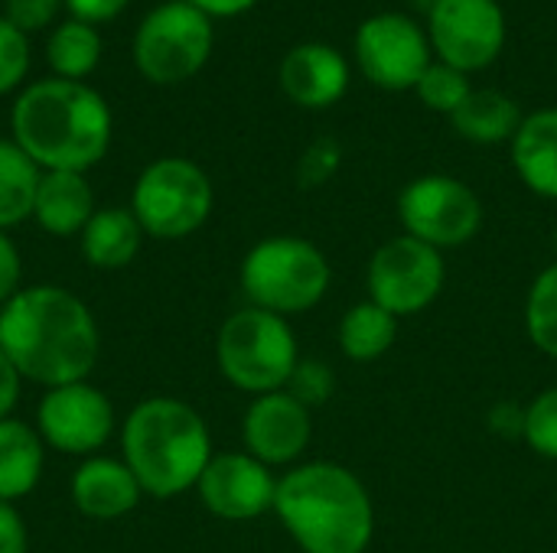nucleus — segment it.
Masks as SVG:
<instances>
[{"label":"nucleus","instance_id":"12","mask_svg":"<svg viewBox=\"0 0 557 553\" xmlns=\"http://www.w3.org/2000/svg\"><path fill=\"white\" fill-rule=\"evenodd\" d=\"M506 33L509 26L499 0H434L428 13V39L437 62L467 75L503 55Z\"/></svg>","mask_w":557,"mask_h":553},{"label":"nucleus","instance_id":"11","mask_svg":"<svg viewBox=\"0 0 557 553\" xmlns=\"http://www.w3.org/2000/svg\"><path fill=\"white\" fill-rule=\"evenodd\" d=\"M352 52L366 81L385 91H414L428 65L434 62L428 29L395 10L362 20Z\"/></svg>","mask_w":557,"mask_h":553},{"label":"nucleus","instance_id":"28","mask_svg":"<svg viewBox=\"0 0 557 553\" xmlns=\"http://www.w3.org/2000/svg\"><path fill=\"white\" fill-rule=\"evenodd\" d=\"M522 443L557 463V385L545 388L542 394H535L525 404V430H522Z\"/></svg>","mask_w":557,"mask_h":553},{"label":"nucleus","instance_id":"21","mask_svg":"<svg viewBox=\"0 0 557 553\" xmlns=\"http://www.w3.org/2000/svg\"><path fill=\"white\" fill-rule=\"evenodd\" d=\"M522 108L499 88H473L470 98L450 114L454 130L480 147H496V143H512L519 124H522Z\"/></svg>","mask_w":557,"mask_h":553},{"label":"nucleus","instance_id":"36","mask_svg":"<svg viewBox=\"0 0 557 553\" xmlns=\"http://www.w3.org/2000/svg\"><path fill=\"white\" fill-rule=\"evenodd\" d=\"M490 430L493 433H506L512 440H522V430H525V407L519 404H499L493 407L490 414Z\"/></svg>","mask_w":557,"mask_h":553},{"label":"nucleus","instance_id":"4","mask_svg":"<svg viewBox=\"0 0 557 553\" xmlns=\"http://www.w3.org/2000/svg\"><path fill=\"white\" fill-rule=\"evenodd\" d=\"M121 453L144 495L153 499H173L196 489L215 456L202 414L176 398L140 401L124 420Z\"/></svg>","mask_w":557,"mask_h":553},{"label":"nucleus","instance_id":"9","mask_svg":"<svg viewBox=\"0 0 557 553\" xmlns=\"http://www.w3.org/2000/svg\"><path fill=\"white\" fill-rule=\"evenodd\" d=\"M398 218L405 235L437 248H463L470 244L483 228V202L457 176L447 173H428L411 179L398 192Z\"/></svg>","mask_w":557,"mask_h":553},{"label":"nucleus","instance_id":"37","mask_svg":"<svg viewBox=\"0 0 557 553\" xmlns=\"http://www.w3.org/2000/svg\"><path fill=\"white\" fill-rule=\"evenodd\" d=\"M20 372L10 365V359L0 352V420H10L16 401H20Z\"/></svg>","mask_w":557,"mask_h":553},{"label":"nucleus","instance_id":"30","mask_svg":"<svg viewBox=\"0 0 557 553\" xmlns=\"http://www.w3.org/2000/svg\"><path fill=\"white\" fill-rule=\"evenodd\" d=\"M339 163H343V147L336 137H317L304 156L297 160V183L304 189H317V186H326L336 173H339Z\"/></svg>","mask_w":557,"mask_h":553},{"label":"nucleus","instance_id":"14","mask_svg":"<svg viewBox=\"0 0 557 553\" xmlns=\"http://www.w3.org/2000/svg\"><path fill=\"white\" fill-rule=\"evenodd\" d=\"M199 502L222 521H255L274 512L277 479L251 453H219L196 482Z\"/></svg>","mask_w":557,"mask_h":553},{"label":"nucleus","instance_id":"34","mask_svg":"<svg viewBox=\"0 0 557 553\" xmlns=\"http://www.w3.org/2000/svg\"><path fill=\"white\" fill-rule=\"evenodd\" d=\"M131 0H65V10L72 13V20H82V23H111L114 16L124 13Z\"/></svg>","mask_w":557,"mask_h":553},{"label":"nucleus","instance_id":"31","mask_svg":"<svg viewBox=\"0 0 557 553\" xmlns=\"http://www.w3.org/2000/svg\"><path fill=\"white\" fill-rule=\"evenodd\" d=\"M29 72V42L7 16H0V95L13 91Z\"/></svg>","mask_w":557,"mask_h":553},{"label":"nucleus","instance_id":"39","mask_svg":"<svg viewBox=\"0 0 557 553\" xmlns=\"http://www.w3.org/2000/svg\"><path fill=\"white\" fill-rule=\"evenodd\" d=\"M431 3H434V0H431Z\"/></svg>","mask_w":557,"mask_h":553},{"label":"nucleus","instance_id":"35","mask_svg":"<svg viewBox=\"0 0 557 553\" xmlns=\"http://www.w3.org/2000/svg\"><path fill=\"white\" fill-rule=\"evenodd\" d=\"M26 525L13 502H0V553H26Z\"/></svg>","mask_w":557,"mask_h":553},{"label":"nucleus","instance_id":"8","mask_svg":"<svg viewBox=\"0 0 557 553\" xmlns=\"http://www.w3.org/2000/svg\"><path fill=\"white\" fill-rule=\"evenodd\" d=\"M212 20L189 0L153 7L134 33L137 72L153 85H180L199 75L212 55Z\"/></svg>","mask_w":557,"mask_h":553},{"label":"nucleus","instance_id":"17","mask_svg":"<svg viewBox=\"0 0 557 553\" xmlns=\"http://www.w3.org/2000/svg\"><path fill=\"white\" fill-rule=\"evenodd\" d=\"M144 489L124 460L88 456L72 476V502L85 518L114 521L137 508Z\"/></svg>","mask_w":557,"mask_h":553},{"label":"nucleus","instance_id":"2","mask_svg":"<svg viewBox=\"0 0 557 553\" xmlns=\"http://www.w3.org/2000/svg\"><path fill=\"white\" fill-rule=\"evenodd\" d=\"M13 143L46 173H85L111 147V108L85 81L42 78L16 95L10 111Z\"/></svg>","mask_w":557,"mask_h":553},{"label":"nucleus","instance_id":"29","mask_svg":"<svg viewBox=\"0 0 557 553\" xmlns=\"http://www.w3.org/2000/svg\"><path fill=\"white\" fill-rule=\"evenodd\" d=\"M284 391L294 394L304 407L313 411V407H323L336 394V375L320 359H300L297 368L290 372V381H287Z\"/></svg>","mask_w":557,"mask_h":553},{"label":"nucleus","instance_id":"10","mask_svg":"<svg viewBox=\"0 0 557 553\" xmlns=\"http://www.w3.org/2000/svg\"><path fill=\"white\" fill-rule=\"evenodd\" d=\"M444 284H447L444 251L411 235H398L379 244L366 267L369 300L398 319L424 313L441 297Z\"/></svg>","mask_w":557,"mask_h":553},{"label":"nucleus","instance_id":"33","mask_svg":"<svg viewBox=\"0 0 557 553\" xmlns=\"http://www.w3.org/2000/svg\"><path fill=\"white\" fill-rule=\"evenodd\" d=\"M20 280H23V257L13 244V238L7 231H0V306L23 290Z\"/></svg>","mask_w":557,"mask_h":553},{"label":"nucleus","instance_id":"25","mask_svg":"<svg viewBox=\"0 0 557 553\" xmlns=\"http://www.w3.org/2000/svg\"><path fill=\"white\" fill-rule=\"evenodd\" d=\"M39 176L42 169L13 140H0V231L33 218Z\"/></svg>","mask_w":557,"mask_h":553},{"label":"nucleus","instance_id":"5","mask_svg":"<svg viewBox=\"0 0 557 553\" xmlns=\"http://www.w3.org/2000/svg\"><path fill=\"white\" fill-rule=\"evenodd\" d=\"M238 280L248 306L287 319L323 303L333 284V267L313 241L297 235H274L245 254Z\"/></svg>","mask_w":557,"mask_h":553},{"label":"nucleus","instance_id":"26","mask_svg":"<svg viewBox=\"0 0 557 553\" xmlns=\"http://www.w3.org/2000/svg\"><path fill=\"white\" fill-rule=\"evenodd\" d=\"M525 336L542 355L557 359V261L548 264L529 287Z\"/></svg>","mask_w":557,"mask_h":553},{"label":"nucleus","instance_id":"32","mask_svg":"<svg viewBox=\"0 0 557 553\" xmlns=\"http://www.w3.org/2000/svg\"><path fill=\"white\" fill-rule=\"evenodd\" d=\"M59 7H65V0H3V16L20 33H33V29L49 26Z\"/></svg>","mask_w":557,"mask_h":553},{"label":"nucleus","instance_id":"15","mask_svg":"<svg viewBox=\"0 0 557 553\" xmlns=\"http://www.w3.org/2000/svg\"><path fill=\"white\" fill-rule=\"evenodd\" d=\"M242 440L264 466H294L313 440V411L287 391L261 394L242 417Z\"/></svg>","mask_w":557,"mask_h":553},{"label":"nucleus","instance_id":"7","mask_svg":"<svg viewBox=\"0 0 557 553\" xmlns=\"http://www.w3.org/2000/svg\"><path fill=\"white\" fill-rule=\"evenodd\" d=\"M212 179L206 169L186 156L153 160L134 183L131 212L144 235L160 241L189 238L212 215Z\"/></svg>","mask_w":557,"mask_h":553},{"label":"nucleus","instance_id":"20","mask_svg":"<svg viewBox=\"0 0 557 553\" xmlns=\"http://www.w3.org/2000/svg\"><path fill=\"white\" fill-rule=\"evenodd\" d=\"M78 238H82V254L91 267L121 271L137 257L140 241H144V228L131 209L108 205L88 218V225L82 228Z\"/></svg>","mask_w":557,"mask_h":553},{"label":"nucleus","instance_id":"23","mask_svg":"<svg viewBox=\"0 0 557 553\" xmlns=\"http://www.w3.org/2000/svg\"><path fill=\"white\" fill-rule=\"evenodd\" d=\"M398 316H392L388 310H382L379 303L372 300H362L356 306H349L339 319V329H336V342H339V352L349 359V362H359V365H369V362H379L382 355H388V349L395 345L398 339Z\"/></svg>","mask_w":557,"mask_h":553},{"label":"nucleus","instance_id":"18","mask_svg":"<svg viewBox=\"0 0 557 553\" xmlns=\"http://www.w3.org/2000/svg\"><path fill=\"white\" fill-rule=\"evenodd\" d=\"M95 192L85 179V173H65V169H46L39 176L33 218L42 231L55 238L82 235L88 218L95 215Z\"/></svg>","mask_w":557,"mask_h":553},{"label":"nucleus","instance_id":"16","mask_svg":"<svg viewBox=\"0 0 557 553\" xmlns=\"http://www.w3.org/2000/svg\"><path fill=\"white\" fill-rule=\"evenodd\" d=\"M277 78L294 104L323 111L349 91V62L326 42H300L281 59Z\"/></svg>","mask_w":557,"mask_h":553},{"label":"nucleus","instance_id":"13","mask_svg":"<svg viewBox=\"0 0 557 553\" xmlns=\"http://www.w3.org/2000/svg\"><path fill=\"white\" fill-rule=\"evenodd\" d=\"M36 433L65 456H95L114 433V407L108 394L88 381L46 388L36 407Z\"/></svg>","mask_w":557,"mask_h":553},{"label":"nucleus","instance_id":"38","mask_svg":"<svg viewBox=\"0 0 557 553\" xmlns=\"http://www.w3.org/2000/svg\"><path fill=\"white\" fill-rule=\"evenodd\" d=\"M196 10H202L209 20H225V16H238L245 10H251L258 0H189Z\"/></svg>","mask_w":557,"mask_h":553},{"label":"nucleus","instance_id":"22","mask_svg":"<svg viewBox=\"0 0 557 553\" xmlns=\"http://www.w3.org/2000/svg\"><path fill=\"white\" fill-rule=\"evenodd\" d=\"M46 466V443L23 420H0V502L26 499Z\"/></svg>","mask_w":557,"mask_h":553},{"label":"nucleus","instance_id":"6","mask_svg":"<svg viewBox=\"0 0 557 553\" xmlns=\"http://www.w3.org/2000/svg\"><path fill=\"white\" fill-rule=\"evenodd\" d=\"M215 362L232 388L261 398L287 388L290 372L300 362V349L284 316L245 306L219 326Z\"/></svg>","mask_w":557,"mask_h":553},{"label":"nucleus","instance_id":"24","mask_svg":"<svg viewBox=\"0 0 557 553\" xmlns=\"http://www.w3.org/2000/svg\"><path fill=\"white\" fill-rule=\"evenodd\" d=\"M46 62L55 72V78L85 81L98 62H101V33L91 23L65 20L52 29L46 42Z\"/></svg>","mask_w":557,"mask_h":553},{"label":"nucleus","instance_id":"19","mask_svg":"<svg viewBox=\"0 0 557 553\" xmlns=\"http://www.w3.org/2000/svg\"><path fill=\"white\" fill-rule=\"evenodd\" d=\"M512 166L529 192L557 199V108H539L522 117L512 137Z\"/></svg>","mask_w":557,"mask_h":553},{"label":"nucleus","instance_id":"3","mask_svg":"<svg viewBox=\"0 0 557 553\" xmlns=\"http://www.w3.org/2000/svg\"><path fill=\"white\" fill-rule=\"evenodd\" d=\"M274 515L304 553H366L375 538V502L343 463L290 466L277 479Z\"/></svg>","mask_w":557,"mask_h":553},{"label":"nucleus","instance_id":"1","mask_svg":"<svg viewBox=\"0 0 557 553\" xmlns=\"http://www.w3.org/2000/svg\"><path fill=\"white\" fill-rule=\"evenodd\" d=\"M0 352L42 388L88 381L101 355L91 310L55 284L23 287L0 306Z\"/></svg>","mask_w":557,"mask_h":553},{"label":"nucleus","instance_id":"27","mask_svg":"<svg viewBox=\"0 0 557 553\" xmlns=\"http://www.w3.org/2000/svg\"><path fill=\"white\" fill-rule=\"evenodd\" d=\"M470 91H473L470 75L447 65V62H431L428 72L421 75V81L414 85L418 101L437 114H447V117L470 98Z\"/></svg>","mask_w":557,"mask_h":553}]
</instances>
